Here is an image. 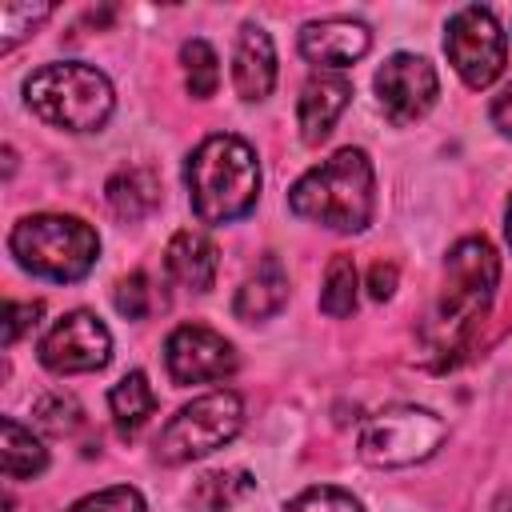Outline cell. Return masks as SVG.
<instances>
[{
  "instance_id": "cell-17",
  "label": "cell",
  "mask_w": 512,
  "mask_h": 512,
  "mask_svg": "<svg viewBox=\"0 0 512 512\" xmlns=\"http://www.w3.org/2000/svg\"><path fill=\"white\" fill-rule=\"evenodd\" d=\"M104 200L120 220H144L156 204H160V176L148 164H132L108 176L104 184Z\"/></svg>"
},
{
  "instance_id": "cell-2",
  "label": "cell",
  "mask_w": 512,
  "mask_h": 512,
  "mask_svg": "<svg viewBox=\"0 0 512 512\" xmlns=\"http://www.w3.org/2000/svg\"><path fill=\"white\" fill-rule=\"evenodd\" d=\"M500 284V256L484 236H464L448 248L444 260V284H440V300L432 308V320L424 328L428 348L448 356L456 352L472 328L484 320V312L492 308Z\"/></svg>"
},
{
  "instance_id": "cell-21",
  "label": "cell",
  "mask_w": 512,
  "mask_h": 512,
  "mask_svg": "<svg viewBox=\"0 0 512 512\" xmlns=\"http://www.w3.org/2000/svg\"><path fill=\"white\" fill-rule=\"evenodd\" d=\"M180 64H184V88H188L192 100L216 96V88H220V60H216V52H212L208 40H200V36L184 40Z\"/></svg>"
},
{
  "instance_id": "cell-9",
  "label": "cell",
  "mask_w": 512,
  "mask_h": 512,
  "mask_svg": "<svg viewBox=\"0 0 512 512\" xmlns=\"http://www.w3.org/2000/svg\"><path fill=\"white\" fill-rule=\"evenodd\" d=\"M40 364L56 376H80V372H100L112 356V332L104 328V320L88 308H72L64 312L36 348Z\"/></svg>"
},
{
  "instance_id": "cell-29",
  "label": "cell",
  "mask_w": 512,
  "mask_h": 512,
  "mask_svg": "<svg viewBox=\"0 0 512 512\" xmlns=\"http://www.w3.org/2000/svg\"><path fill=\"white\" fill-rule=\"evenodd\" d=\"M488 116H492V124L500 128V136H508V140H512V84H504V88L492 96Z\"/></svg>"
},
{
  "instance_id": "cell-12",
  "label": "cell",
  "mask_w": 512,
  "mask_h": 512,
  "mask_svg": "<svg viewBox=\"0 0 512 512\" xmlns=\"http://www.w3.org/2000/svg\"><path fill=\"white\" fill-rule=\"evenodd\" d=\"M300 56L324 72H344L372 48V28L352 16H328V20H308L296 40Z\"/></svg>"
},
{
  "instance_id": "cell-10",
  "label": "cell",
  "mask_w": 512,
  "mask_h": 512,
  "mask_svg": "<svg viewBox=\"0 0 512 512\" xmlns=\"http://www.w3.org/2000/svg\"><path fill=\"white\" fill-rule=\"evenodd\" d=\"M372 88H376V104L380 112L396 124V128H408L416 120H424L440 96V76L432 68V60L416 56V52H392L376 76H372Z\"/></svg>"
},
{
  "instance_id": "cell-28",
  "label": "cell",
  "mask_w": 512,
  "mask_h": 512,
  "mask_svg": "<svg viewBox=\"0 0 512 512\" xmlns=\"http://www.w3.org/2000/svg\"><path fill=\"white\" fill-rule=\"evenodd\" d=\"M40 312H44L40 300H8V304H4V344L12 348V344L40 320Z\"/></svg>"
},
{
  "instance_id": "cell-15",
  "label": "cell",
  "mask_w": 512,
  "mask_h": 512,
  "mask_svg": "<svg viewBox=\"0 0 512 512\" xmlns=\"http://www.w3.org/2000/svg\"><path fill=\"white\" fill-rule=\"evenodd\" d=\"M164 268H168V276H172L180 288H188V292H208V288L216 284L220 252H216V244H212L208 232H200V228H180V232L168 240V248H164Z\"/></svg>"
},
{
  "instance_id": "cell-4",
  "label": "cell",
  "mask_w": 512,
  "mask_h": 512,
  "mask_svg": "<svg viewBox=\"0 0 512 512\" xmlns=\"http://www.w3.org/2000/svg\"><path fill=\"white\" fill-rule=\"evenodd\" d=\"M24 104L48 128L60 132H100L116 108L112 80L80 60H56L24 80Z\"/></svg>"
},
{
  "instance_id": "cell-25",
  "label": "cell",
  "mask_w": 512,
  "mask_h": 512,
  "mask_svg": "<svg viewBox=\"0 0 512 512\" xmlns=\"http://www.w3.org/2000/svg\"><path fill=\"white\" fill-rule=\"evenodd\" d=\"M280 512H364L360 500L344 488H332V484H316V488H304L296 492Z\"/></svg>"
},
{
  "instance_id": "cell-31",
  "label": "cell",
  "mask_w": 512,
  "mask_h": 512,
  "mask_svg": "<svg viewBox=\"0 0 512 512\" xmlns=\"http://www.w3.org/2000/svg\"><path fill=\"white\" fill-rule=\"evenodd\" d=\"M504 236H508V248H512V196H508V208H504Z\"/></svg>"
},
{
  "instance_id": "cell-6",
  "label": "cell",
  "mask_w": 512,
  "mask_h": 512,
  "mask_svg": "<svg viewBox=\"0 0 512 512\" xmlns=\"http://www.w3.org/2000/svg\"><path fill=\"white\" fill-rule=\"evenodd\" d=\"M244 428V400L232 388H216L184 404L156 440V456L164 464H192L212 456L216 448L232 444L236 432Z\"/></svg>"
},
{
  "instance_id": "cell-7",
  "label": "cell",
  "mask_w": 512,
  "mask_h": 512,
  "mask_svg": "<svg viewBox=\"0 0 512 512\" xmlns=\"http://www.w3.org/2000/svg\"><path fill=\"white\" fill-rule=\"evenodd\" d=\"M448 424L420 404H392L364 420L356 452L372 468H408L440 452Z\"/></svg>"
},
{
  "instance_id": "cell-14",
  "label": "cell",
  "mask_w": 512,
  "mask_h": 512,
  "mask_svg": "<svg viewBox=\"0 0 512 512\" xmlns=\"http://www.w3.org/2000/svg\"><path fill=\"white\" fill-rule=\"evenodd\" d=\"M232 88L240 100L260 104L276 88V48L260 24H244L232 52Z\"/></svg>"
},
{
  "instance_id": "cell-22",
  "label": "cell",
  "mask_w": 512,
  "mask_h": 512,
  "mask_svg": "<svg viewBox=\"0 0 512 512\" xmlns=\"http://www.w3.org/2000/svg\"><path fill=\"white\" fill-rule=\"evenodd\" d=\"M356 288H360V272H356L352 256H332L328 268H324L320 312H324V316H352V308H356Z\"/></svg>"
},
{
  "instance_id": "cell-23",
  "label": "cell",
  "mask_w": 512,
  "mask_h": 512,
  "mask_svg": "<svg viewBox=\"0 0 512 512\" xmlns=\"http://www.w3.org/2000/svg\"><path fill=\"white\" fill-rule=\"evenodd\" d=\"M80 404H76V396L72 392H48V396H40L36 404H32V420L44 428V432H52V436H68V432H76L80 428Z\"/></svg>"
},
{
  "instance_id": "cell-26",
  "label": "cell",
  "mask_w": 512,
  "mask_h": 512,
  "mask_svg": "<svg viewBox=\"0 0 512 512\" xmlns=\"http://www.w3.org/2000/svg\"><path fill=\"white\" fill-rule=\"evenodd\" d=\"M64 512H144V496L132 484H112V488H100V492L80 496Z\"/></svg>"
},
{
  "instance_id": "cell-3",
  "label": "cell",
  "mask_w": 512,
  "mask_h": 512,
  "mask_svg": "<svg viewBox=\"0 0 512 512\" xmlns=\"http://www.w3.org/2000/svg\"><path fill=\"white\" fill-rule=\"evenodd\" d=\"M288 208L332 232H364L376 212V172L364 148H340L324 164L308 168L292 192Z\"/></svg>"
},
{
  "instance_id": "cell-24",
  "label": "cell",
  "mask_w": 512,
  "mask_h": 512,
  "mask_svg": "<svg viewBox=\"0 0 512 512\" xmlns=\"http://www.w3.org/2000/svg\"><path fill=\"white\" fill-rule=\"evenodd\" d=\"M48 16H52V4H0V52H12Z\"/></svg>"
},
{
  "instance_id": "cell-11",
  "label": "cell",
  "mask_w": 512,
  "mask_h": 512,
  "mask_svg": "<svg viewBox=\"0 0 512 512\" xmlns=\"http://www.w3.org/2000/svg\"><path fill=\"white\" fill-rule=\"evenodd\" d=\"M164 368L172 384H212L236 372V352L220 332L204 324H180L164 340Z\"/></svg>"
},
{
  "instance_id": "cell-1",
  "label": "cell",
  "mask_w": 512,
  "mask_h": 512,
  "mask_svg": "<svg viewBox=\"0 0 512 512\" xmlns=\"http://www.w3.org/2000/svg\"><path fill=\"white\" fill-rule=\"evenodd\" d=\"M184 184L200 224H232L260 200V160L248 140L212 132L188 152Z\"/></svg>"
},
{
  "instance_id": "cell-27",
  "label": "cell",
  "mask_w": 512,
  "mask_h": 512,
  "mask_svg": "<svg viewBox=\"0 0 512 512\" xmlns=\"http://www.w3.org/2000/svg\"><path fill=\"white\" fill-rule=\"evenodd\" d=\"M116 312L128 316V320H144L152 312V288H148L144 272H128L116 284Z\"/></svg>"
},
{
  "instance_id": "cell-5",
  "label": "cell",
  "mask_w": 512,
  "mask_h": 512,
  "mask_svg": "<svg viewBox=\"0 0 512 512\" xmlns=\"http://www.w3.org/2000/svg\"><path fill=\"white\" fill-rule=\"evenodd\" d=\"M8 252L16 256V264L24 272H32L40 280L76 284L96 268L100 236L80 216L36 212V216L16 220V228L8 232Z\"/></svg>"
},
{
  "instance_id": "cell-30",
  "label": "cell",
  "mask_w": 512,
  "mask_h": 512,
  "mask_svg": "<svg viewBox=\"0 0 512 512\" xmlns=\"http://www.w3.org/2000/svg\"><path fill=\"white\" fill-rule=\"evenodd\" d=\"M368 292H372V300H392V292H396V264H372Z\"/></svg>"
},
{
  "instance_id": "cell-8",
  "label": "cell",
  "mask_w": 512,
  "mask_h": 512,
  "mask_svg": "<svg viewBox=\"0 0 512 512\" xmlns=\"http://www.w3.org/2000/svg\"><path fill=\"white\" fill-rule=\"evenodd\" d=\"M444 52L452 72L468 84V88H488L504 76L508 64V40L496 24V16L480 4H464L448 16L444 28Z\"/></svg>"
},
{
  "instance_id": "cell-13",
  "label": "cell",
  "mask_w": 512,
  "mask_h": 512,
  "mask_svg": "<svg viewBox=\"0 0 512 512\" xmlns=\"http://www.w3.org/2000/svg\"><path fill=\"white\" fill-rule=\"evenodd\" d=\"M352 100V80L348 72H324L316 68L304 88H300V100H296V124H300V140L304 144H320L328 140L332 124L340 120V112L348 108Z\"/></svg>"
},
{
  "instance_id": "cell-19",
  "label": "cell",
  "mask_w": 512,
  "mask_h": 512,
  "mask_svg": "<svg viewBox=\"0 0 512 512\" xmlns=\"http://www.w3.org/2000/svg\"><path fill=\"white\" fill-rule=\"evenodd\" d=\"M0 468L8 480H32L48 468V448L12 416L0 420Z\"/></svg>"
},
{
  "instance_id": "cell-18",
  "label": "cell",
  "mask_w": 512,
  "mask_h": 512,
  "mask_svg": "<svg viewBox=\"0 0 512 512\" xmlns=\"http://www.w3.org/2000/svg\"><path fill=\"white\" fill-rule=\"evenodd\" d=\"M108 412H112V424L124 440H132L156 412V392L148 384V376L140 368L124 372L112 388H108Z\"/></svg>"
},
{
  "instance_id": "cell-20",
  "label": "cell",
  "mask_w": 512,
  "mask_h": 512,
  "mask_svg": "<svg viewBox=\"0 0 512 512\" xmlns=\"http://www.w3.org/2000/svg\"><path fill=\"white\" fill-rule=\"evenodd\" d=\"M256 492V476L244 468H224V472H208L200 476V484L192 488V504L200 512H232L236 504H244Z\"/></svg>"
},
{
  "instance_id": "cell-16",
  "label": "cell",
  "mask_w": 512,
  "mask_h": 512,
  "mask_svg": "<svg viewBox=\"0 0 512 512\" xmlns=\"http://www.w3.org/2000/svg\"><path fill=\"white\" fill-rule=\"evenodd\" d=\"M284 304H288V272L276 256H264L256 264V272L236 288L232 312L244 324H260V320H272Z\"/></svg>"
}]
</instances>
